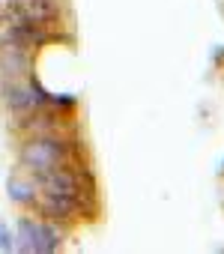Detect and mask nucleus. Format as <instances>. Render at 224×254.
Masks as SVG:
<instances>
[{
	"instance_id": "nucleus-1",
	"label": "nucleus",
	"mask_w": 224,
	"mask_h": 254,
	"mask_svg": "<svg viewBox=\"0 0 224 254\" xmlns=\"http://www.w3.org/2000/svg\"><path fill=\"white\" fill-rule=\"evenodd\" d=\"M21 159H24V165H27L30 171H36V174H51V171H57V168H60L63 147H60V141H54V138L30 141V144L24 147Z\"/></svg>"
},
{
	"instance_id": "nucleus-2",
	"label": "nucleus",
	"mask_w": 224,
	"mask_h": 254,
	"mask_svg": "<svg viewBox=\"0 0 224 254\" xmlns=\"http://www.w3.org/2000/svg\"><path fill=\"white\" fill-rule=\"evenodd\" d=\"M18 248L21 251H54L60 236L54 227L42 224V221H30V218H21L18 224Z\"/></svg>"
},
{
	"instance_id": "nucleus-3",
	"label": "nucleus",
	"mask_w": 224,
	"mask_h": 254,
	"mask_svg": "<svg viewBox=\"0 0 224 254\" xmlns=\"http://www.w3.org/2000/svg\"><path fill=\"white\" fill-rule=\"evenodd\" d=\"M9 197L18 200V203H30L33 200V186L24 183V180H18V177H12L9 180Z\"/></svg>"
}]
</instances>
